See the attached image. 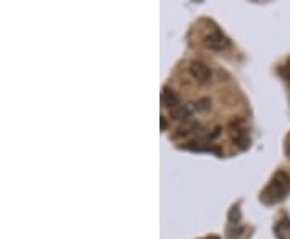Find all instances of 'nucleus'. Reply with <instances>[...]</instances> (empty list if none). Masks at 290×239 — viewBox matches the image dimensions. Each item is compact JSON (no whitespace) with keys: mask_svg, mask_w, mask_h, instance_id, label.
<instances>
[{"mask_svg":"<svg viewBox=\"0 0 290 239\" xmlns=\"http://www.w3.org/2000/svg\"><path fill=\"white\" fill-rule=\"evenodd\" d=\"M203 44H205V47L211 48V50H224V48L229 47V39L221 31H213L205 36Z\"/></svg>","mask_w":290,"mask_h":239,"instance_id":"nucleus-2","label":"nucleus"},{"mask_svg":"<svg viewBox=\"0 0 290 239\" xmlns=\"http://www.w3.org/2000/svg\"><path fill=\"white\" fill-rule=\"evenodd\" d=\"M205 239H219L218 236H209V238H205Z\"/></svg>","mask_w":290,"mask_h":239,"instance_id":"nucleus-10","label":"nucleus"},{"mask_svg":"<svg viewBox=\"0 0 290 239\" xmlns=\"http://www.w3.org/2000/svg\"><path fill=\"white\" fill-rule=\"evenodd\" d=\"M289 143H290V138H289Z\"/></svg>","mask_w":290,"mask_h":239,"instance_id":"nucleus-11","label":"nucleus"},{"mask_svg":"<svg viewBox=\"0 0 290 239\" xmlns=\"http://www.w3.org/2000/svg\"><path fill=\"white\" fill-rule=\"evenodd\" d=\"M290 192V178L286 171H277L269 181V185L261 194L263 202L266 204H277L286 199V195Z\"/></svg>","mask_w":290,"mask_h":239,"instance_id":"nucleus-1","label":"nucleus"},{"mask_svg":"<svg viewBox=\"0 0 290 239\" xmlns=\"http://www.w3.org/2000/svg\"><path fill=\"white\" fill-rule=\"evenodd\" d=\"M274 233L277 239H289L290 238V218H281L274 226Z\"/></svg>","mask_w":290,"mask_h":239,"instance_id":"nucleus-4","label":"nucleus"},{"mask_svg":"<svg viewBox=\"0 0 290 239\" xmlns=\"http://www.w3.org/2000/svg\"><path fill=\"white\" fill-rule=\"evenodd\" d=\"M162 130H166V120L162 118Z\"/></svg>","mask_w":290,"mask_h":239,"instance_id":"nucleus-9","label":"nucleus"},{"mask_svg":"<svg viewBox=\"0 0 290 239\" xmlns=\"http://www.w3.org/2000/svg\"><path fill=\"white\" fill-rule=\"evenodd\" d=\"M190 75H192V78L197 79L199 83L205 84L209 81V78H211V70H209L203 62H192L190 63Z\"/></svg>","mask_w":290,"mask_h":239,"instance_id":"nucleus-3","label":"nucleus"},{"mask_svg":"<svg viewBox=\"0 0 290 239\" xmlns=\"http://www.w3.org/2000/svg\"><path fill=\"white\" fill-rule=\"evenodd\" d=\"M189 113H190V110L184 105H177L176 108L171 110V115L174 116L176 120H186V118H189Z\"/></svg>","mask_w":290,"mask_h":239,"instance_id":"nucleus-6","label":"nucleus"},{"mask_svg":"<svg viewBox=\"0 0 290 239\" xmlns=\"http://www.w3.org/2000/svg\"><path fill=\"white\" fill-rule=\"evenodd\" d=\"M229 222L231 223H239L240 222V208L237 205H234L229 212Z\"/></svg>","mask_w":290,"mask_h":239,"instance_id":"nucleus-7","label":"nucleus"},{"mask_svg":"<svg viewBox=\"0 0 290 239\" xmlns=\"http://www.w3.org/2000/svg\"><path fill=\"white\" fill-rule=\"evenodd\" d=\"M162 102H163V105H165V107H168L169 110L176 108L177 105H181V103H179L177 96H176L174 93H172V91H169V89H163Z\"/></svg>","mask_w":290,"mask_h":239,"instance_id":"nucleus-5","label":"nucleus"},{"mask_svg":"<svg viewBox=\"0 0 290 239\" xmlns=\"http://www.w3.org/2000/svg\"><path fill=\"white\" fill-rule=\"evenodd\" d=\"M286 78H287V81L290 83V62H289L287 66H286Z\"/></svg>","mask_w":290,"mask_h":239,"instance_id":"nucleus-8","label":"nucleus"}]
</instances>
